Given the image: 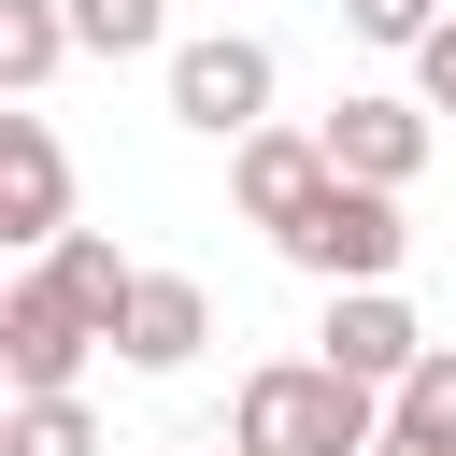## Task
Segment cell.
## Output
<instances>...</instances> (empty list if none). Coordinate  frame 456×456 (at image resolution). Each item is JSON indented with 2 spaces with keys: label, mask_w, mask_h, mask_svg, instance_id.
I'll use <instances>...</instances> for the list:
<instances>
[{
  "label": "cell",
  "mask_w": 456,
  "mask_h": 456,
  "mask_svg": "<svg viewBox=\"0 0 456 456\" xmlns=\"http://www.w3.org/2000/svg\"><path fill=\"white\" fill-rule=\"evenodd\" d=\"M370 442H385V385H342L328 356H271V370H242L228 456H370Z\"/></svg>",
  "instance_id": "cell-1"
},
{
  "label": "cell",
  "mask_w": 456,
  "mask_h": 456,
  "mask_svg": "<svg viewBox=\"0 0 456 456\" xmlns=\"http://www.w3.org/2000/svg\"><path fill=\"white\" fill-rule=\"evenodd\" d=\"M399 242H413V228H399V200H385V185H342V171H328V200L285 228V256H299L314 285H385V271H399Z\"/></svg>",
  "instance_id": "cell-2"
},
{
  "label": "cell",
  "mask_w": 456,
  "mask_h": 456,
  "mask_svg": "<svg viewBox=\"0 0 456 456\" xmlns=\"http://www.w3.org/2000/svg\"><path fill=\"white\" fill-rule=\"evenodd\" d=\"M86 299L57 285V271H28V285H0V370H14V399H71V370H86Z\"/></svg>",
  "instance_id": "cell-3"
},
{
  "label": "cell",
  "mask_w": 456,
  "mask_h": 456,
  "mask_svg": "<svg viewBox=\"0 0 456 456\" xmlns=\"http://www.w3.org/2000/svg\"><path fill=\"white\" fill-rule=\"evenodd\" d=\"M171 114L214 128V142H256V128H271V43H242V28L185 43V57H171Z\"/></svg>",
  "instance_id": "cell-4"
},
{
  "label": "cell",
  "mask_w": 456,
  "mask_h": 456,
  "mask_svg": "<svg viewBox=\"0 0 456 456\" xmlns=\"http://www.w3.org/2000/svg\"><path fill=\"white\" fill-rule=\"evenodd\" d=\"M57 228H71V157L43 114H0V242L57 256Z\"/></svg>",
  "instance_id": "cell-5"
},
{
  "label": "cell",
  "mask_w": 456,
  "mask_h": 456,
  "mask_svg": "<svg viewBox=\"0 0 456 456\" xmlns=\"http://www.w3.org/2000/svg\"><path fill=\"white\" fill-rule=\"evenodd\" d=\"M228 200L285 242V228L328 200V128H256V142H228Z\"/></svg>",
  "instance_id": "cell-6"
},
{
  "label": "cell",
  "mask_w": 456,
  "mask_h": 456,
  "mask_svg": "<svg viewBox=\"0 0 456 456\" xmlns=\"http://www.w3.org/2000/svg\"><path fill=\"white\" fill-rule=\"evenodd\" d=\"M413 356H428V328L399 314V285H328V370L342 385H413Z\"/></svg>",
  "instance_id": "cell-7"
},
{
  "label": "cell",
  "mask_w": 456,
  "mask_h": 456,
  "mask_svg": "<svg viewBox=\"0 0 456 456\" xmlns=\"http://www.w3.org/2000/svg\"><path fill=\"white\" fill-rule=\"evenodd\" d=\"M328 171L399 200V185L428 171V100H342V114H328Z\"/></svg>",
  "instance_id": "cell-8"
},
{
  "label": "cell",
  "mask_w": 456,
  "mask_h": 456,
  "mask_svg": "<svg viewBox=\"0 0 456 456\" xmlns=\"http://www.w3.org/2000/svg\"><path fill=\"white\" fill-rule=\"evenodd\" d=\"M200 342H214V299H200L185 271H142L128 314H114V356H128V370H185Z\"/></svg>",
  "instance_id": "cell-9"
},
{
  "label": "cell",
  "mask_w": 456,
  "mask_h": 456,
  "mask_svg": "<svg viewBox=\"0 0 456 456\" xmlns=\"http://www.w3.org/2000/svg\"><path fill=\"white\" fill-rule=\"evenodd\" d=\"M370 456H456V342L413 356V385L385 399V442H370Z\"/></svg>",
  "instance_id": "cell-10"
},
{
  "label": "cell",
  "mask_w": 456,
  "mask_h": 456,
  "mask_svg": "<svg viewBox=\"0 0 456 456\" xmlns=\"http://www.w3.org/2000/svg\"><path fill=\"white\" fill-rule=\"evenodd\" d=\"M43 271H57V285H71V299H86V328H100V342H114V314H128V285H142V271H128V256H114V242H100V228H57V256H43Z\"/></svg>",
  "instance_id": "cell-11"
},
{
  "label": "cell",
  "mask_w": 456,
  "mask_h": 456,
  "mask_svg": "<svg viewBox=\"0 0 456 456\" xmlns=\"http://www.w3.org/2000/svg\"><path fill=\"white\" fill-rule=\"evenodd\" d=\"M71 57V0H0V86L43 100V71Z\"/></svg>",
  "instance_id": "cell-12"
},
{
  "label": "cell",
  "mask_w": 456,
  "mask_h": 456,
  "mask_svg": "<svg viewBox=\"0 0 456 456\" xmlns=\"http://www.w3.org/2000/svg\"><path fill=\"white\" fill-rule=\"evenodd\" d=\"M0 456H100V428H86V399H14Z\"/></svg>",
  "instance_id": "cell-13"
},
{
  "label": "cell",
  "mask_w": 456,
  "mask_h": 456,
  "mask_svg": "<svg viewBox=\"0 0 456 456\" xmlns=\"http://www.w3.org/2000/svg\"><path fill=\"white\" fill-rule=\"evenodd\" d=\"M157 28H171V0H71V43L86 57H142Z\"/></svg>",
  "instance_id": "cell-14"
},
{
  "label": "cell",
  "mask_w": 456,
  "mask_h": 456,
  "mask_svg": "<svg viewBox=\"0 0 456 456\" xmlns=\"http://www.w3.org/2000/svg\"><path fill=\"white\" fill-rule=\"evenodd\" d=\"M342 28H356V43H428L442 14H428V0H342Z\"/></svg>",
  "instance_id": "cell-15"
},
{
  "label": "cell",
  "mask_w": 456,
  "mask_h": 456,
  "mask_svg": "<svg viewBox=\"0 0 456 456\" xmlns=\"http://www.w3.org/2000/svg\"><path fill=\"white\" fill-rule=\"evenodd\" d=\"M413 86H428V114H456V14H442V28L413 43Z\"/></svg>",
  "instance_id": "cell-16"
}]
</instances>
